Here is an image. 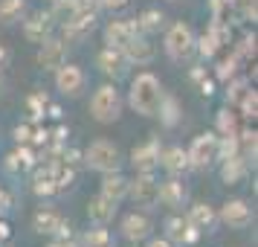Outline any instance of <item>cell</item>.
<instances>
[{
	"mask_svg": "<svg viewBox=\"0 0 258 247\" xmlns=\"http://www.w3.org/2000/svg\"><path fill=\"white\" fill-rule=\"evenodd\" d=\"M134 35H137L134 21H107L105 24V44L113 50H125V44Z\"/></svg>",
	"mask_w": 258,
	"mask_h": 247,
	"instance_id": "cell-21",
	"label": "cell"
},
{
	"mask_svg": "<svg viewBox=\"0 0 258 247\" xmlns=\"http://www.w3.org/2000/svg\"><path fill=\"white\" fill-rule=\"evenodd\" d=\"M26 15V0H0V24L12 26Z\"/></svg>",
	"mask_w": 258,
	"mask_h": 247,
	"instance_id": "cell-32",
	"label": "cell"
},
{
	"mask_svg": "<svg viewBox=\"0 0 258 247\" xmlns=\"http://www.w3.org/2000/svg\"><path fill=\"white\" fill-rule=\"evenodd\" d=\"M49 117H52V119H61V108H58V105H49Z\"/></svg>",
	"mask_w": 258,
	"mask_h": 247,
	"instance_id": "cell-47",
	"label": "cell"
},
{
	"mask_svg": "<svg viewBox=\"0 0 258 247\" xmlns=\"http://www.w3.org/2000/svg\"><path fill=\"white\" fill-rule=\"evenodd\" d=\"M168 3H174V0H168Z\"/></svg>",
	"mask_w": 258,
	"mask_h": 247,
	"instance_id": "cell-49",
	"label": "cell"
},
{
	"mask_svg": "<svg viewBox=\"0 0 258 247\" xmlns=\"http://www.w3.org/2000/svg\"><path fill=\"white\" fill-rule=\"evenodd\" d=\"M49 3H52V0H49Z\"/></svg>",
	"mask_w": 258,
	"mask_h": 247,
	"instance_id": "cell-51",
	"label": "cell"
},
{
	"mask_svg": "<svg viewBox=\"0 0 258 247\" xmlns=\"http://www.w3.org/2000/svg\"><path fill=\"white\" fill-rule=\"evenodd\" d=\"M47 247H79V244H73V241H58V238H55V241H49Z\"/></svg>",
	"mask_w": 258,
	"mask_h": 247,
	"instance_id": "cell-46",
	"label": "cell"
},
{
	"mask_svg": "<svg viewBox=\"0 0 258 247\" xmlns=\"http://www.w3.org/2000/svg\"><path fill=\"white\" fill-rule=\"evenodd\" d=\"M96 67L105 73V76H110L113 82L116 79H122L125 73H128V67H131V61L125 59V53L122 50H113V47H105L99 56H96Z\"/></svg>",
	"mask_w": 258,
	"mask_h": 247,
	"instance_id": "cell-16",
	"label": "cell"
},
{
	"mask_svg": "<svg viewBox=\"0 0 258 247\" xmlns=\"http://www.w3.org/2000/svg\"><path fill=\"white\" fill-rule=\"evenodd\" d=\"M249 87H252V84H249V79H229V84H226V105H238V102H241V96L246 93V90H249Z\"/></svg>",
	"mask_w": 258,
	"mask_h": 247,
	"instance_id": "cell-35",
	"label": "cell"
},
{
	"mask_svg": "<svg viewBox=\"0 0 258 247\" xmlns=\"http://www.w3.org/2000/svg\"><path fill=\"white\" fill-rule=\"evenodd\" d=\"M32 192H35L38 198H52V195H58V189H55V180H52V160L41 166L32 177Z\"/></svg>",
	"mask_w": 258,
	"mask_h": 247,
	"instance_id": "cell-29",
	"label": "cell"
},
{
	"mask_svg": "<svg viewBox=\"0 0 258 247\" xmlns=\"http://www.w3.org/2000/svg\"><path fill=\"white\" fill-rule=\"evenodd\" d=\"M38 56H35V61H38V67L41 70H49V73H55L67 61V44L61 41V38H47L44 44H38Z\"/></svg>",
	"mask_w": 258,
	"mask_h": 247,
	"instance_id": "cell-14",
	"label": "cell"
},
{
	"mask_svg": "<svg viewBox=\"0 0 258 247\" xmlns=\"http://www.w3.org/2000/svg\"><path fill=\"white\" fill-rule=\"evenodd\" d=\"M145 241H148L145 247H174L171 241H168V238H165V235H160V238H151V235H148Z\"/></svg>",
	"mask_w": 258,
	"mask_h": 247,
	"instance_id": "cell-44",
	"label": "cell"
},
{
	"mask_svg": "<svg viewBox=\"0 0 258 247\" xmlns=\"http://www.w3.org/2000/svg\"><path fill=\"white\" fill-rule=\"evenodd\" d=\"M44 108H47V93H32L29 96V114H32V122L44 117Z\"/></svg>",
	"mask_w": 258,
	"mask_h": 247,
	"instance_id": "cell-38",
	"label": "cell"
},
{
	"mask_svg": "<svg viewBox=\"0 0 258 247\" xmlns=\"http://www.w3.org/2000/svg\"><path fill=\"white\" fill-rule=\"evenodd\" d=\"M157 201L168 210H183L188 204V186L183 175H168L165 180H157Z\"/></svg>",
	"mask_w": 258,
	"mask_h": 247,
	"instance_id": "cell-7",
	"label": "cell"
},
{
	"mask_svg": "<svg viewBox=\"0 0 258 247\" xmlns=\"http://www.w3.org/2000/svg\"><path fill=\"white\" fill-rule=\"evenodd\" d=\"M84 84H87V76H84V70L79 64H67L64 61L58 70H55V90L58 93L76 99V96H82Z\"/></svg>",
	"mask_w": 258,
	"mask_h": 247,
	"instance_id": "cell-11",
	"label": "cell"
},
{
	"mask_svg": "<svg viewBox=\"0 0 258 247\" xmlns=\"http://www.w3.org/2000/svg\"><path fill=\"white\" fill-rule=\"evenodd\" d=\"M163 230H165V238H168V241H171V244H198L200 241V230H195V227H191V224L186 221V215H168V218H165L163 221Z\"/></svg>",
	"mask_w": 258,
	"mask_h": 247,
	"instance_id": "cell-12",
	"label": "cell"
},
{
	"mask_svg": "<svg viewBox=\"0 0 258 247\" xmlns=\"http://www.w3.org/2000/svg\"><path fill=\"white\" fill-rule=\"evenodd\" d=\"M241 131V117H238V111L232 105H223L218 111V117H215V134L218 137H232Z\"/></svg>",
	"mask_w": 258,
	"mask_h": 247,
	"instance_id": "cell-27",
	"label": "cell"
},
{
	"mask_svg": "<svg viewBox=\"0 0 258 247\" xmlns=\"http://www.w3.org/2000/svg\"><path fill=\"white\" fill-rule=\"evenodd\" d=\"M200 93H203V96H212V93H215V82L203 76V79H200Z\"/></svg>",
	"mask_w": 258,
	"mask_h": 247,
	"instance_id": "cell-45",
	"label": "cell"
},
{
	"mask_svg": "<svg viewBox=\"0 0 258 247\" xmlns=\"http://www.w3.org/2000/svg\"><path fill=\"white\" fill-rule=\"evenodd\" d=\"M79 247H116V238L110 235V230H107V227L93 224L90 230H84V233H82Z\"/></svg>",
	"mask_w": 258,
	"mask_h": 247,
	"instance_id": "cell-30",
	"label": "cell"
},
{
	"mask_svg": "<svg viewBox=\"0 0 258 247\" xmlns=\"http://www.w3.org/2000/svg\"><path fill=\"white\" fill-rule=\"evenodd\" d=\"M160 166L165 169V175H186L188 169V154L183 145H168L160 152Z\"/></svg>",
	"mask_w": 258,
	"mask_h": 247,
	"instance_id": "cell-23",
	"label": "cell"
},
{
	"mask_svg": "<svg viewBox=\"0 0 258 247\" xmlns=\"http://www.w3.org/2000/svg\"><path fill=\"white\" fill-rule=\"evenodd\" d=\"M9 61H12V50L6 47V44H0V70L9 67Z\"/></svg>",
	"mask_w": 258,
	"mask_h": 247,
	"instance_id": "cell-43",
	"label": "cell"
},
{
	"mask_svg": "<svg viewBox=\"0 0 258 247\" xmlns=\"http://www.w3.org/2000/svg\"><path fill=\"white\" fill-rule=\"evenodd\" d=\"M163 84L154 73L142 70L131 79V90H128V105L134 108V114L140 117H157V108L163 99Z\"/></svg>",
	"mask_w": 258,
	"mask_h": 247,
	"instance_id": "cell-1",
	"label": "cell"
},
{
	"mask_svg": "<svg viewBox=\"0 0 258 247\" xmlns=\"http://www.w3.org/2000/svg\"><path fill=\"white\" fill-rule=\"evenodd\" d=\"M122 105L125 102H122V93L116 90V84H99L90 96V117L102 125H110L122 117Z\"/></svg>",
	"mask_w": 258,
	"mask_h": 247,
	"instance_id": "cell-2",
	"label": "cell"
},
{
	"mask_svg": "<svg viewBox=\"0 0 258 247\" xmlns=\"http://www.w3.org/2000/svg\"><path fill=\"white\" fill-rule=\"evenodd\" d=\"M99 15H82V18H70L67 24H61V41L64 44H82L93 35Z\"/></svg>",
	"mask_w": 258,
	"mask_h": 247,
	"instance_id": "cell-15",
	"label": "cell"
},
{
	"mask_svg": "<svg viewBox=\"0 0 258 247\" xmlns=\"http://www.w3.org/2000/svg\"><path fill=\"white\" fill-rule=\"evenodd\" d=\"M235 59H255V35H246L241 44H238V53Z\"/></svg>",
	"mask_w": 258,
	"mask_h": 247,
	"instance_id": "cell-39",
	"label": "cell"
},
{
	"mask_svg": "<svg viewBox=\"0 0 258 247\" xmlns=\"http://www.w3.org/2000/svg\"><path fill=\"white\" fill-rule=\"evenodd\" d=\"M61 224H64V215L55 210H49V207H41V210L32 215V230L41 235H49V238H55L61 230Z\"/></svg>",
	"mask_w": 258,
	"mask_h": 247,
	"instance_id": "cell-24",
	"label": "cell"
},
{
	"mask_svg": "<svg viewBox=\"0 0 258 247\" xmlns=\"http://www.w3.org/2000/svg\"><path fill=\"white\" fill-rule=\"evenodd\" d=\"M131 247H140V244H131Z\"/></svg>",
	"mask_w": 258,
	"mask_h": 247,
	"instance_id": "cell-48",
	"label": "cell"
},
{
	"mask_svg": "<svg viewBox=\"0 0 258 247\" xmlns=\"http://www.w3.org/2000/svg\"><path fill=\"white\" fill-rule=\"evenodd\" d=\"M235 111H238V117H244V119H255L258 117V90L255 87H249V90L241 96V102L235 105Z\"/></svg>",
	"mask_w": 258,
	"mask_h": 247,
	"instance_id": "cell-34",
	"label": "cell"
},
{
	"mask_svg": "<svg viewBox=\"0 0 258 247\" xmlns=\"http://www.w3.org/2000/svg\"><path fill=\"white\" fill-rule=\"evenodd\" d=\"M131 0H99V6L102 9H110V12H119V9H125Z\"/></svg>",
	"mask_w": 258,
	"mask_h": 247,
	"instance_id": "cell-42",
	"label": "cell"
},
{
	"mask_svg": "<svg viewBox=\"0 0 258 247\" xmlns=\"http://www.w3.org/2000/svg\"><path fill=\"white\" fill-rule=\"evenodd\" d=\"M128 198L134 201V207H140L142 212L154 210L157 201V177L154 175H137L134 180H128Z\"/></svg>",
	"mask_w": 258,
	"mask_h": 247,
	"instance_id": "cell-9",
	"label": "cell"
},
{
	"mask_svg": "<svg viewBox=\"0 0 258 247\" xmlns=\"http://www.w3.org/2000/svg\"><path fill=\"white\" fill-rule=\"evenodd\" d=\"M235 64H238V59H229V61H223L221 67H218V73H215V76H218V79H221V82H229V79H232L235 76Z\"/></svg>",
	"mask_w": 258,
	"mask_h": 247,
	"instance_id": "cell-41",
	"label": "cell"
},
{
	"mask_svg": "<svg viewBox=\"0 0 258 247\" xmlns=\"http://www.w3.org/2000/svg\"><path fill=\"white\" fill-rule=\"evenodd\" d=\"M12 137H15V142L18 145H29L32 142V125H15V131H12Z\"/></svg>",
	"mask_w": 258,
	"mask_h": 247,
	"instance_id": "cell-40",
	"label": "cell"
},
{
	"mask_svg": "<svg viewBox=\"0 0 258 247\" xmlns=\"http://www.w3.org/2000/svg\"><path fill=\"white\" fill-rule=\"evenodd\" d=\"M249 177V163H246L241 154H235L229 160H221V180L226 186H238Z\"/></svg>",
	"mask_w": 258,
	"mask_h": 247,
	"instance_id": "cell-25",
	"label": "cell"
},
{
	"mask_svg": "<svg viewBox=\"0 0 258 247\" xmlns=\"http://www.w3.org/2000/svg\"><path fill=\"white\" fill-rule=\"evenodd\" d=\"M186 221L195 230H200V233H212L218 227V210L212 204H206V201H195L186 212Z\"/></svg>",
	"mask_w": 258,
	"mask_h": 247,
	"instance_id": "cell-17",
	"label": "cell"
},
{
	"mask_svg": "<svg viewBox=\"0 0 258 247\" xmlns=\"http://www.w3.org/2000/svg\"><path fill=\"white\" fill-rule=\"evenodd\" d=\"M125 59L131 61V64H151L154 61V56H157V50H154V44H151V38L148 35H137L131 38L128 44H125Z\"/></svg>",
	"mask_w": 258,
	"mask_h": 247,
	"instance_id": "cell-19",
	"label": "cell"
},
{
	"mask_svg": "<svg viewBox=\"0 0 258 247\" xmlns=\"http://www.w3.org/2000/svg\"><path fill=\"white\" fill-rule=\"evenodd\" d=\"M82 160L87 169H93V172H99V175H107V172H119L122 169V152H119L116 145L110 140H96L90 142L87 149L82 152Z\"/></svg>",
	"mask_w": 258,
	"mask_h": 247,
	"instance_id": "cell-3",
	"label": "cell"
},
{
	"mask_svg": "<svg viewBox=\"0 0 258 247\" xmlns=\"http://www.w3.org/2000/svg\"><path fill=\"white\" fill-rule=\"evenodd\" d=\"M151 230H154V224H151V218L145 215V212H128L122 221H119V233H122V238L125 241H131V244H140V241H145L148 235H151Z\"/></svg>",
	"mask_w": 258,
	"mask_h": 247,
	"instance_id": "cell-13",
	"label": "cell"
},
{
	"mask_svg": "<svg viewBox=\"0 0 258 247\" xmlns=\"http://www.w3.org/2000/svg\"><path fill=\"white\" fill-rule=\"evenodd\" d=\"M195 29L186 24V21H174V24L165 29V38H163V47H165V56L171 61H188L195 56Z\"/></svg>",
	"mask_w": 258,
	"mask_h": 247,
	"instance_id": "cell-4",
	"label": "cell"
},
{
	"mask_svg": "<svg viewBox=\"0 0 258 247\" xmlns=\"http://www.w3.org/2000/svg\"><path fill=\"white\" fill-rule=\"evenodd\" d=\"M116 210H119V204L107 201L105 195H93V198L87 201V218H90V224H99V227H107V224L113 221Z\"/></svg>",
	"mask_w": 258,
	"mask_h": 247,
	"instance_id": "cell-20",
	"label": "cell"
},
{
	"mask_svg": "<svg viewBox=\"0 0 258 247\" xmlns=\"http://www.w3.org/2000/svg\"><path fill=\"white\" fill-rule=\"evenodd\" d=\"M0 244H3V241H0Z\"/></svg>",
	"mask_w": 258,
	"mask_h": 247,
	"instance_id": "cell-50",
	"label": "cell"
},
{
	"mask_svg": "<svg viewBox=\"0 0 258 247\" xmlns=\"http://www.w3.org/2000/svg\"><path fill=\"white\" fill-rule=\"evenodd\" d=\"M99 195H105L113 204H122V201L128 198V177L122 175V172H107V175H102Z\"/></svg>",
	"mask_w": 258,
	"mask_h": 247,
	"instance_id": "cell-22",
	"label": "cell"
},
{
	"mask_svg": "<svg viewBox=\"0 0 258 247\" xmlns=\"http://www.w3.org/2000/svg\"><path fill=\"white\" fill-rule=\"evenodd\" d=\"M157 117H160V125H163V128H177V122H180V117H183L180 99L171 96V93H163L160 108H157Z\"/></svg>",
	"mask_w": 258,
	"mask_h": 247,
	"instance_id": "cell-26",
	"label": "cell"
},
{
	"mask_svg": "<svg viewBox=\"0 0 258 247\" xmlns=\"http://www.w3.org/2000/svg\"><path fill=\"white\" fill-rule=\"evenodd\" d=\"M252 221H255V212L244 198H229L218 210V224H226L229 230H246Z\"/></svg>",
	"mask_w": 258,
	"mask_h": 247,
	"instance_id": "cell-8",
	"label": "cell"
},
{
	"mask_svg": "<svg viewBox=\"0 0 258 247\" xmlns=\"http://www.w3.org/2000/svg\"><path fill=\"white\" fill-rule=\"evenodd\" d=\"M238 154V134L232 137H218V160H229Z\"/></svg>",
	"mask_w": 258,
	"mask_h": 247,
	"instance_id": "cell-36",
	"label": "cell"
},
{
	"mask_svg": "<svg viewBox=\"0 0 258 247\" xmlns=\"http://www.w3.org/2000/svg\"><path fill=\"white\" fill-rule=\"evenodd\" d=\"M218 50H221V44L215 41V35H212L209 29H206L203 35H198V38H195V53H200V59L212 61L215 56H218Z\"/></svg>",
	"mask_w": 258,
	"mask_h": 247,
	"instance_id": "cell-33",
	"label": "cell"
},
{
	"mask_svg": "<svg viewBox=\"0 0 258 247\" xmlns=\"http://www.w3.org/2000/svg\"><path fill=\"white\" fill-rule=\"evenodd\" d=\"M134 26H137V32L140 35H157L160 29L165 26V15L160 12V9H145V12H140L137 18H134Z\"/></svg>",
	"mask_w": 258,
	"mask_h": 247,
	"instance_id": "cell-28",
	"label": "cell"
},
{
	"mask_svg": "<svg viewBox=\"0 0 258 247\" xmlns=\"http://www.w3.org/2000/svg\"><path fill=\"white\" fill-rule=\"evenodd\" d=\"M35 145H18L12 154H6V160H3V169H6V175H26L29 169H35Z\"/></svg>",
	"mask_w": 258,
	"mask_h": 247,
	"instance_id": "cell-18",
	"label": "cell"
},
{
	"mask_svg": "<svg viewBox=\"0 0 258 247\" xmlns=\"http://www.w3.org/2000/svg\"><path fill=\"white\" fill-rule=\"evenodd\" d=\"M55 18H52V12H44V9H38V12H26L24 18H21V29H24V38L29 41V44H44L47 38L55 35Z\"/></svg>",
	"mask_w": 258,
	"mask_h": 247,
	"instance_id": "cell-6",
	"label": "cell"
},
{
	"mask_svg": "<svg viewBox=\"0 0 258 247\" xmlns=\"http://www.w3.org/2000/svg\"><path fill=\"white\" fill-rule=\"evenodd\" d=\"M238 154L252 166L258 157V131L255 128H241L238 131Z\"/></svg>",
	"mask_w": 258,
	"mask_h": 247,
	"instance_id": "cell-31",
	"label": "cell"
},
{
	"mask_svg": "<svg viewBox=\"0 0 258 247\" xmlns=\"http://www.w3.org/2000/svg\"><path fill=\"white\" fill-rule=\"evenodd\" d=\"M128 163L134 166L137 175H154L157 166H160V142H157V137H151L142 145H134L128 154Z\"/></svg>",
	"mask_w": 258,
	"mask_h": 247,
	"instance_id": "cell-10",
	"label": "cell"
},
{
	"mask_svg": "<svg viewBox=\"0 0 258 247\" xmlns=\"http://www.w3.org/2000/svg\"><path fill=\"white\" fill-rule=\"evenodd\" d=\"M232 9H238L244 21H258V0H232Z\"/></svg>",
	"mask_w": 258,
	"mask_h": 247,
	"instance_id": "cell-37",
	"label": "cell"
},
{
	"mask_svg": "<svg viewBox=\"0 0 258 247\" xmlns=\"http://www.w3.org/2000/svg\"><path fill=\"white\" fill-rule=\"evenodd\" d=\"M188 169L191 172H206L215 166L218 160V134L215 131H206V134H198L195 140L188 142Z\"/></svg>",
	"mask_w": 258,
	"mask_h": 247,
	"instance_id": "cell-5",
	"label": "cell"
}]
</instances>
